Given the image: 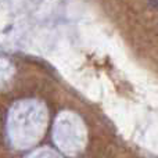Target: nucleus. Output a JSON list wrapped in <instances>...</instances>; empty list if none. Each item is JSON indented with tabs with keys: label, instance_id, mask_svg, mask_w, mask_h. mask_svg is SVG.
Wrapping results in <instances>:
<instances>
[{
	"label": "nucleus",
	"instance_id": "nucleus-1",
	"mask_svg": "<svg viewBox=\"0 0 158 158\" xmlns=\"http://www.w3.org/2000/svg\"><path fill=\"white\" fill-rule=\"evenodd\" d=\"M150 2H151V4H153V6L158 7V0H150Z\"/></svg>",
	"mask_w": 158,
	"mask_h": 158
}]
</instances>
